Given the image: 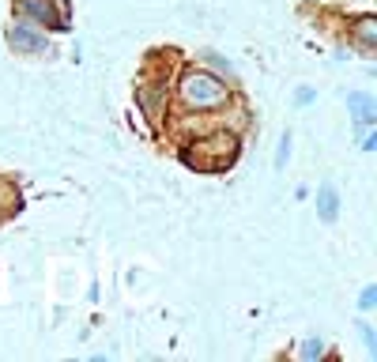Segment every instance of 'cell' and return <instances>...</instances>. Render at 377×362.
I'll use <instances>...</instances> for the list:
<instances>
[{
  "instance_id": "6da1fadb",
  "label": "cell",
  "mask_w": 377,
  "mask_h": 362,
  "mask_svg": "<svg viewBox=\"0 0 377 362\" xmlns=\"http://www.w3.org/2000/svg\"><path fill=\"white\" fill-rule=\"evenodd\" d=\"M174 98L185 114H197V117H208V114H219L234 102V91L226 80H219L215 72H208L204 64H189L181 68L178 83H174Z\"/></svg>"
},
{
  "instance_id": "7a4b0ae2",
  "label": "cell",
  "mask_w": 377,
  "mask_h": 362,
  "mask_svg": "<svg viewBox=\"0 0 377 362\" xmlns=\"http://www.w3.org/2000/svg\"><path fill=\"white\" fill-rule=\"evenodd\" d=\"M238 155H242V140H238V133L226 128V125H215V128H208V133H200V136H192V140L181 144V159H185V166L204 170V174L231 170V166L238 163Z\"/></svg>"
},
{
  "instance_id": "3957f363",
  "label": "cell",
  "mask_w": 377,
  "mask_h": 362,
  "mask_svg": "<svg viewBox=\"0 0 377 362\" xmlns=\"http://www.w3.org/2000/svg\"><path fill=\"white\" fill-rule=\"evenodd\" d=\"M136 106L151 125H162V114L170 106V72H151L147 68L136 80Z\"/></svg>"
},
{
  "instance_id": "277c9868",
  "label": "cell",
  "mask_w": 377,
  "mask_h": 362,
  "mask_svg": "<svg viewBox=\"0 0 377 362\" xmlns=\"http://www.w3.org/2000/svg\"><path fill=\"white\" fill-rule=\"evenodd\" d=\"M12 15H23V20H31L34 27L53 31V34L72 31V12H68L64 0H15Z\"/></svg>"
},
{
  "instance_id": "5b68a950",
  "label": "cell",
  "mask_w": 377,
  "mask_h": 362,
  "mask_svg": "<svg viewBox=\"0 0 377 362\" xmlns=\"http://www.w3.org/2000/svg\"><path fill=\"white\" fill-rule=\"evenodd\" d=\"M4 42H8V50L20 53V57H49L53 53L49 34H45L42 27H34L31 20H23V15H12V20H8Z\"/></svg>"
},
{
  "instance_id": "8992f818",
  "label": "cell",
  "mask_w": 377,
  "mask_h": 362,
  "mask_svg": "<svg viewBox=\"0 0 377 362\" xmlns=\"http://www.w3.org/2000/svg\"><path fill=\"white\" fill-rule=\"evenodd\" d=\"M347 110L355 114V133L362 136L366 128H377V98L366 91H351L347 95Z\"/></svg>"
},
{
  "instance_id": "52a82bcc",
  "label": "cell",
  "mask_w": 377,
  "mask_h": 362,
  "mask_svg": "<svg viewBox=\"0 0 377 362\" xmlns=\"http://www.w3.org/2000/svg\"><path fill=\"white\" fill-rule=\"evenodd\" d=\"M347 38H351L362 53H374L377 50V15L374 12H362L347 23Z\"/></svg>"
},
{
  "instance_id": "ba28073f",
  "label": "cell",
  "mask_w": 377,
  "mask_h": 362,
  "mask_svg": "<svg viewBox=\"0 0 377 362\" xmlns=\"http://www.w3.org/2000/svg\"><path fill=\"white\" fill-rule=\"evenodd\" d=\"M317 216H321V223H336V216H339V189L332 181H325L317 189Z\"/></svg>"
},
{
  "instance_id": "9c48e42d",
  "label": "cell",
  "mask_w": 377,
  "mask_h": 362,
  "mask_svg": "<svg viewBox=\"0 0 377 362\" xmlns=\"http://www.w3.org/2000/svg\"><path fill=\"white\" fill-rule=\"evenodd\" d=\"M200 64H204L208 72H215L219 80H226V83H234V64L223 57V53H215V50H204L200 53Z\"/></svg>"
},
{
  "instance_id": "30bf717a",
  "label": "cell",
  "mask_w": 377,
  "mask_h": 362,
  "mask_svg": "<svg viewBox=\"0 0 377 362\" xmlns=\"http://www.w3.org/2000/svg\"><path fill=\"white\" fill-rule=\"evenodd\" d=\"M328 355H332V347H328L321 336H309V340L298 343V359L302 362H321V359H328Z\"/></svg>"
},
{
  "instance_id": "8fae6325",
  "label": "cell",
  "mask_w": 377,
  "mask_h": 362,
  "mask_svg": "<svg viewBox=\"0 0 377 362\" xmlns=\"http://www.w3.org/2000/svg\"><path fill=\"white\" fill-rule=\"evenodd\" d=\"M358 336H362V343H366V351H370V359H377V329L374 324H358Z\"/></svg>"
},
{
  "instance_id": "7c38bea8",
  "label": "cell",
  "mask_w": 377,
  "mask_h": 362,
  "mask_svg": "<svg viewBox=\"0 0 377 362\" xmlns=\"http://www.w3.org/2000/svg\"><path fill=\"white\" fill-rule=\"evenodd\" d=\"M374 306H377V283H366V287H362V294H358V310L370 313Z\"/></svg>"
},
{
  "instance_id": "4fadbf2b",
  "label": "cell",
  "mask_w": 377,
  "mask_h": 362,
  "mask_svg": "<svg viewBox=\"0 0 377 362\" xmlns=\"http://www.w3.org/2000/svg\"><path fill=\"white\" fill-rule=\"evenodd\" d=\"M287 159H291V128L279 136V151H275V170H283V166H287Z\"/></svg>"
},
{
  "instance_id": "5bb4252c",
  "label": "cell",
  "mask_w": 377,
  "mask_h": 362,
  "mask_svg": "<svg viewBox=\"0 0 377 362\" xmlns=\"http://www.w3.org/2000/svg\"><path fill=\"white\" fill-rule=\"evenodd\" d=\"M314 95H317L314 87H298V91H294V106H309V102H314Z\"/></svg>"
}]
</instances>
